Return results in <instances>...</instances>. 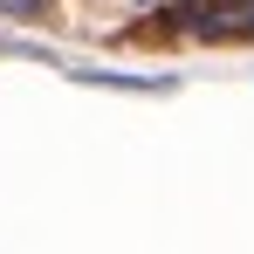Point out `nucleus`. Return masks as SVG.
Returning a JSON list of instances; mask_svg holds the SVG:
<instances>
[{"mask_svg":"<svg viewBox=\"0 0 254 254\" xmlns=\"http://www.w3.org/2000/svg\"><path fill=\"white\" fill-rule=\"evenodd\" d=\"M172 35H199V42H248L254 35V0H179L165 14Z\"/></svg>","mask_w":254,"mask_h":254,"instance_id":"1","label":"nucleus"},{"mask_svg":"<svg viewBox=\"0 0 254 254\" xmlns=\"http://www.w3.org/2000/svg\"><path fill=\"white\" fill-rule=\"evenodd\" d=\"M0 14H14V21H42L48 0H0Z\"/></svg>","mask_w":254,"mask_h":254,"instance_id":"2","label":"nucleus"}]
</instances>
